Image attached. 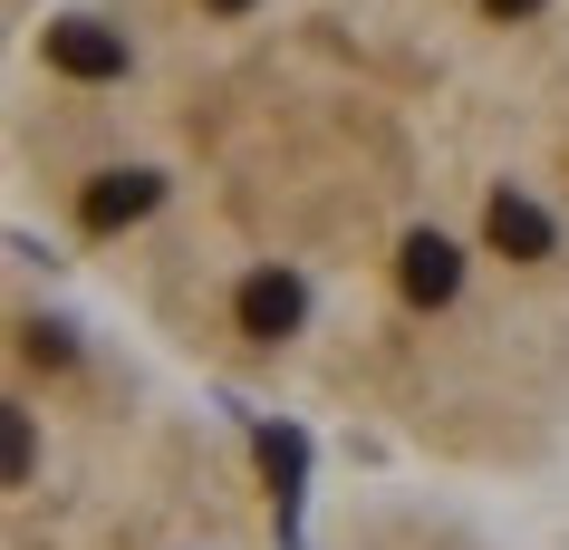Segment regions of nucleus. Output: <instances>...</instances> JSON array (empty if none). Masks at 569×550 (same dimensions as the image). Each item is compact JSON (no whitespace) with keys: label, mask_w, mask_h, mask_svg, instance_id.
I'll return each mask as SVG.
<instances>
[{"label":"nucleus","mask_w":569,"mask_h":550,"mask_svg":"<svg viewBox=\"0 0 569 550\" xmlns=\"http://www.w3.org/2000/svg\"><path fill=\"white\" fill-rule=\"evenodd\" d=\"M49 78H68V88H117L126 68H136V39L107 30V20H49Z\"/></svg>","instance_id":"f257e3e1"},{"label":"nucleus","mask_w":569,"mask_h":550,"mask_svg":"<svg viewBox=\"0 0 569 550\" xmlns=\"http://www.w3.org/2000/svg\"><path fill=\"white\" fill-rule=\"evenodd\" d=\"M193 10H203V20H251L261 0H193Z\"/></svg>","instance_id":"7ed1b4c3"},{"label":"nucleus","mask_w":569,"mask_h":550,"mask_svg":"<svg viewBox=\"0 0 569 550\" xmlns=\"http://www.w3.org/2000/svg\"><path fill=\"white\" fill-rule=\"evenodd\" d=\"M482 10H492L502 30H531V20H540V10H550V0H482Z\"/></svg>","instance_id":"f03ea898"}]
</instances>
